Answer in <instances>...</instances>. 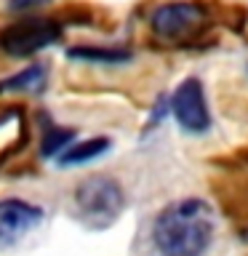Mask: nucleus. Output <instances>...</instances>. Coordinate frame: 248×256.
<instances>
[{
    "label": "nucleus",
    "mask_w": 248,
    "mask_h": 256,
    "mask_svg": "<svg viewBox=\"0 0 248 256\" xmlns=\"http://www.w3.org/2000/svg\"><path fill=\"white\" fill-rule=\"evenodd\" d=\"M70 59H86V62H104V64H115V62H126L128 51H104V48H70L67 51Z\"/></svg>",
    "instance_id": "1a4fd4ad"
},
{
    "label": "nucleus",
    "mask_w": 248,
    "mask_h": 256,
    "mask_svg": "<svg viewBox=\"0 0 248 256\" xmlns=\"http://www.w3.org/2000/svg\"><path fill=\"white\" fill-rule=\"evenodd\" d=\"M110 147V139H88L80 144H72V147H64L59 152V163L62 166H78V163H88V160L104 155Z\"/></svg>",
    "instance_id": "6e6552de"
},
{
    "label": "nucleus",
    "mask_w": 248,
    "mask_h": 256,
    "mask_svg": "<svg viewBox=\"0 0 248 256\" xmlns=\"http://www.w3.org/2000/svg\"><path fill=\"white\" fill-rule=\"evenodd\" d=\"M46 70L40 64L24 67L16 75L0 80V94H40L46 88Z\"/></svg>",
    "instance_id": "0eeeda50"
},
{
    "label": "nucleus",
    "mask_w": 248,
    "mask_h": 256,
    "mask_svg": "<svg viewBox=\"0 0 248 256\" xmlns=\"http://www.w3.org/2000/svg\"><path fill=\"white\" fill-rule=\"evenodd\" d=\"M72 139H75V131H72V128H51V131L46 134V139H43V155L46 158L59 155Z\"/></svg>",
    "instance_id": "9d476101"
},
{
    "label": "nucleus",
    "mask_w": 248,
    "mask_h": 256,
    "mask_svg": "<svg viewBox=\"0 0 248 256\" xmlns=\"http://www.w3.org/2000/svg\"><path fill=\"white\" fill-rule=\"evenodd\" d=\"M206 24V11L195 3H168L152 14V32L163 40H187Z\"/></svg>",
    "instance_id": "7ed1b4c3"
},
{
    "label": "nucleus",
    "mask_w": 248,
    "mask_h": 256,
    "mask_svg": "<svg viewBox=\"0 0 248 256\" xmlns=\"http://www.w3.org/2000/svg\"><path fill=\"white\" fill-rule=\"evenodd\" d=\"M214 240V211L206 200L187 198L155 219L152 243L160 256H203Z\"/></svg>",
    "instance_id": "f257e3e1"
},
{
    "label": "nucleus",
    "mask_w": 248,
    "mask_h": 256,
    "mask_svg": "<svg viewBox=\"0 0 248 256\" xmlns=\"http://www.w3.org/2000/svg\"><path fill=\"white\" fill-rule=\"evenodd\" d=\"M59 38H62L59 22L30 19V22H19L11 30H6L0 43H3V51H8L11 56H30V54H38L40 48L56 43Z\"/></svg>",
    "instance_id": "20e7f679"
},
{
    "label": "nucleus",
    "mask_w": 248,
    "mask_h": 256,
    "mask_svg": "<svg viewBox=\"0 0 248 256\" xmlns=\"http://www.w3.org/2000/svg\"><path fill=\"white\" fill-rule=\"evenodd\" d=\"M43 222V211L27 200H0V246H11Z\"/></svg>",
    "instance_id": "423d86ee"
},
{
    "label": "nucleus",
    "mask_w": 248,
    "mask_h": 256,
    "mask_svg": "<svg viewBox=\"0 0 248 256\" xmlns=\"http://www.w3.org/2000/svg\"><path fill=\"white\" fill-rule=\"evenodd\" d=\"M75 206L88 227L104 230L120 216V211L126 206V195H123V187L112 176L96 174L78 184Z\"/></svg>",
    "instance_id": "f03ea898"
},
{
    "label": "nucleus",
    "mask_w": 248,
    "mask_h": 256,
    "mask_svg": "<svg viewBox=\"0 0 248 256\" xmlns=\"http://www.w3.org/2000/svg\"><path fill=\"white\" fill-rule=\"evenodd\" d=\"M171 112L184 131L190 134H203L211 126V115H208V104L200 80L190 78L176 88L174 99H171Z\"/></svg>",
    "instance_id": "39448f33"
},
{
    "label": "nucleus",
    "mask_w": 248,
    "mask_h": 256,
    "mask_svg": "<svg viewBox=\"0 0 248 256\" xmlns=\"http://www.w3.org/2000/svg\"><path fill=\"white\" fill-rule=\"evenodd\" d=\"M43 3H48V0H8V8L11 11H30V8H38Z\"/></svg>",
    "instance_id": "9b49d317"
}]
</instances>
